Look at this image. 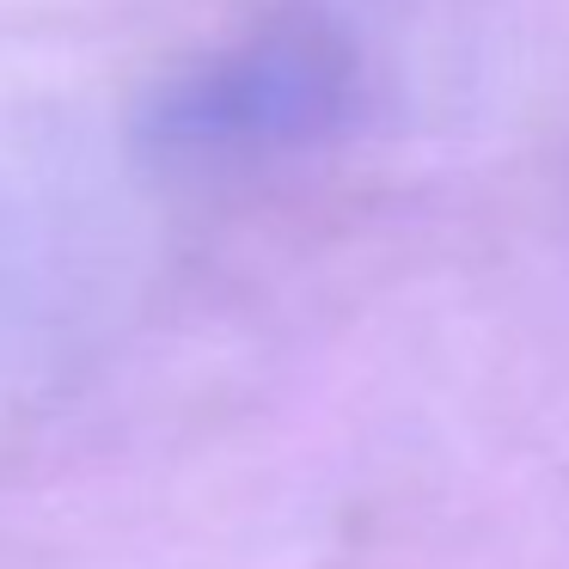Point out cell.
<instances>
[{
    "label": "cell",
    "mask_w": 569,
    "mask_h": 569,
    "mask_svg": "<svg viewBox=\"0 0 569 569\" xmlns=\"http://www.w3.org/2000/svg\"><path fill=\"white\" fill-rule=\"evenodd\" d=\"M343 111V62L325 43L276 38L233 56L214 74H197L166 104V136L184 148H233V141H282L331 123Z\"/></svg>",
    "instance_id": "1"
}]
</instances>
